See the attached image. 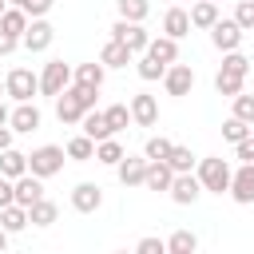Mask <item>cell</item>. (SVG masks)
<instances>
[{
  "label": "cell",
  "mask_w": 254,
  "mask_h": 254,
  "mask_svg": "<svg viewBox=\"0 0 254 254\" xmlns=\"http://www.w3.org/2000/svg\"><path fill=\"white\" fill-rule=\"evenodd\" d=\"M230 163L226 159H218V155H210V159H198V183H202V190H210V194H226L230 190Z\"/></svg>",
  "instance_id": "obj_1"
},
{
  "label": "cell",
  "mask_w": 254,
  "mask_h": 254,
  "mask_svg": "<svg viewBox=\"0 0 254 254\" xmlns=\"http://www.w3.org/2000/svg\"><path fill=\"white\" fill-rule=\"evenodd\" d=\"M64 147H56V143H44V147H36L32 155H28V171L32 175H40V179H52L56 171H64Z\"/></svg>",
  "instance_id": "obj_2"
},
{
  "label": "cell",
  "mask_w": 254,
  "mask_h": 254,
  "mask_svg": "<svg viewBox=\"0 0 254 254\" xmlns=\"http://www.w3.org/2000/svg\"><path fill=\"white\" fill-rule=\"evenodd\" d=\"M111 40H119V44H127V48H131L135 56H143V52H147V44H151V36H147V28H143L139 20H123V16H119V20L111 24Z\"/></svg>",
  "instance_id": "obj_3"
},
{
  "label": "cell",
  "mask_w": 254,
  "mask_h": 254,
  "mask_svg": "<svg viewBox=\"0 0 254 254\" xmlns=\"http://www.w3.org/2000/svg\"><path fill=\"white\" fill-rule=\"evenodd\" d=\"M71 79H75V71H71L64 60H48V64H44V71H40V91L56 99V95H60Z\"/></svg>",
  "instance_id": "obj_4"
},
{
  "label": "cell",
  "mask_w": 254,
  "mask_h": 254,
  "mask_svg": "<svg viewBox=\"0 0 254 254\" xmlns=\"http://www.w3.org/2000/svg\"><path fill=\"white\" fill-rule=\"evenodd\" d=\"M4 91H8L16 103H28V99L40 91V75H32L28 67H12L8 79H4Z\"/></svg>",
  "instance_id": "obj_5"
},
{
  "label": "cell",
  "mask_w": 254,
  "mask_h": 254,
  "mask_svg": "<svg viewBox=\"0 0 254 254\" xmlns=\"http://www.w3.org/2000/svg\"><path fill=\"white\" fill-rule=\"evenodd\" d=\"M56 115H60V123H79V119L87 115V103L79 99L75 83H67V87L56 95Z\"/></svg>",
  "instance_id": "obj_6"
},
{
  "label": "cell",
  "mask_w": 254,
  "mask_h": 254,
  "mask_svg": "<svg viewBox=\"0 0 254 254\" xmlns=\"http://www.w3.org/2000/svg\"><path fill=\"white\" fill-rule=\"evenodd\" d=\"M71 206H75L79 214H95V210L103 206V187H99V183H75V187H71Z\"/></svg>",
  "instance_id": "obj_7"
},
{
  "label": "cell",
  "mask_w": 254,
  "mask_h": 254,
  "mask_svg": "<svg viewBox=\"0 0 254 254\" xmlns=\"http://www.w3.org/2000/svg\"><path fill=\"white\" fill-rule=\"evenodd\" d=\"M234 202H242V206H250L254 202V163H242L234 175H230V190H226Z\"/></svg>",
  "instance_id": "obj_8"
},
{
  "label": "cell",
  "mask_w": 254,
  "mask_h": 254,
  "mask_svg": "<svg viewBox=\"0 0 254 254\" xmlns=\"http://www.w3.org/2000/svg\"><path fill=\"white\" fill-rule=\"evenodd\" d=\"M52 40H56V28H52L44 16H36V20L28 24V32H24V40H20V44H24L28 52H48V48H52Z\"/></svg>",
  "instance_id": "obj_9"
},
{
  "label": "cell",
  "mask_w": 254,
  "mask_h": 254,
  "mask_svg": "<svg viewBox=\"0 0 254 254\" xmlns=\"http://www.w3.org/2000/svg\"><path fill=\"white\" fill-rule=\"evenodd\" d=\"M242 36H246V32L238 28V20H214V28H210V40H214L218 52H238Z\"/></svg>",
  "instance_id": "obj_10"
},
{
  "label": "cell",
  "mask_w": 254,
  "mask_h": 254,
  "mask_svg": "<svg viewBox=\"0 0 254 254\" xmlns=\"http://www.w3.org/2000/svg\"><path fill=\"white\" fill-rule=\"evenodd\" d=\"M163 87H167V95H190V87H194V67H190V64H171L167 75H163Z\"/></svg>",
  "instance_id": "obj_11"
},
{
  "label": "cell",
  "mask_w": 254,
  "mask_h": 254,
  "mask_svg": "<svg viewBox=\"0 0 254 254\" xmlns=\"http://www.w3.org/2000/svg\"><path fill=\"white\" fill-rule=\"evenodd\" d=\"M179 206H190L198 194H202V183H198V175H190V171H179L175 175V183H171V190H167Z\"/></svg>",
  "instance_id": "obj_12"
},
{
  "label": "cell",
  "mask_w": 254,
  "mask_h": 254,
  "mask_svg": "<svg viewBox=\"0 0 254 254\" xmlns=\"http://www.w3.org/2000/svg\"><path fill=\"white\" fill-rule=\"evenodd\" d=\"M12 131H20V135H32V131H40V123H44V115H40V107L28 99V103H16L12 107Z\"/></svg>",
  "instance_id": "obj_13"
},
{
  "label": "cell",
  "mask_w": 254,
  "mask_h": 254,
  "mask_svg": "<svg viewBox=\"0 0 254 254\" xmlns=\"http://www.w3.org/2000/svg\"><path fill=\"white\" fill-rule=\"evenodd\" d=\"M147 163H151L147 155H123L119 167H115V171H119V183H123V187H143V179H147Z\"/></svg>",
  "instance_id": "obj_14"
},
{
  "label": "cell",
  "mask_w": 254,
  "mask_h": 254,
  "mask_svg": "<svg viewBox=\"0 0 254 254\" xmlns=\"http://www.w3.org/2000/svg\"><path fill=\"white\" fill-rule=\"evenodd\" d=\"M131 123H139V127H155V123H159V103H155V95H147V91L131 95Z\"/></svg>",
  "instance_id": "obj_15"
},
{
  "label": "cell",
  "mask_w": 254,
  "mask_h": 254,
  "mask_svg": "<svg viewBox=\"0 0 254 254\" xmlns=\"http://www.w3.org/2000/svg\"><path fill=\"white\" fill-rule=\"evenodd\" d=\"M171 183H175L171 163H167V159H151V163H147V179H143V187H147V190H171Z\"/></svg>",
  "instance_id": "obj_16"
},
{
  "label": "cell",
  "mask_w": 254,
  "mask_h": 254,
  "mask_svg": "<svg viewBox=\"0 0 254 254\" xmlns=\"http://www.w3.org/2000/svg\"><path fill=\"white\" fill-rule=\"evenodd\" d=\"M12 183H16V202H20V206H32L36 198H44V179H40V175L28 171V175H20V179H12Z\"/></svg>",
  "instance_id": "obj_17"
},
{
  "label": "cell",
  "mask_w": 254,
  "mask_h": 254,
  "mask_svg": "<svg viewBox=\"0 0 254 254\" xmlns=\"http://www.w3.org/2000/svg\"><path fill=\"white\" fill-rule=\"evenodd\" d=\"M131 60H135V52H131L127 44H119V40H107L103 52H99V64H103V67H127Z\"/></svg>",
  "instance_id": "obj_18"
},
{
  "label": "cell",
  "mask_w": 254,
  "mask_h": 254,
  "mask_svg": "<svg viewBox=\"0 0 254 254\" xmlns=\"http://www.w3.org/2000/svg\"><path fill=\"white\" fill-rule=\"evenodd\" d=\"M79 127H83V135H91L95 143H99V139H111V135H115V131H111V123H107V111H95V107H91V111H87V115L79 119Z\"/></svg>",
  "instance_id": "obj_19"
},
{
  "label": "cell",
  "mask_w": 254,
  "mask_h": 254,
  "mask_svg": "<svg viewBox=\"0 0 254 254\" xmlns=\"http://www.w3.org/2000/svg\"><path fill=\"white\" fill-rule=\"evenodd\" d=\"M163 32L175 36V40H183V36L190 32V12H187V8H167V16H163Z\"/></svg>",
  "instance_id": "obj_20"
},
{
  "label": "cell",
  "mask_w": 254,
  "mask_h": 254,
  "mask_svg": "<svg viewBox=\"0 0 254 254\" xmlns=\"http://www.w3.org/2000/svg\"><path fill=\"white\" fill-rule=\"evenodd\" d=\"M0 175H8V179L28 175V155H24V151H16V147L0 151Z\"/></svg>",
  "instance_id": "obj_21"
},
{
  "label": "cell",
  "mask_w": 254,
  "mask_h": 254,
  "mask_svg": "<svg viewBox=\"0 0 254 254\" xmlns=\"http://www.w3.org/2000/svg\"><path fill=\"white\" fill-rule=\"evenodd\" d=\"M28 222H32V218H28V206H20V202H8V206L0 210V226H4L8 234H20Z\"/></svg>",
  "instance_id": "obj_22"
},
{
  "label": "cell",
  "mask_w": 254,
  "mask_h": 254,
  "mask_svg": "<svg viewBox=\"0 0 254 254\" xmlns=\"http://www.w3.org/2000/svg\"><path fill=\"white\" fill-rule=\"evenodd\" d=\"M147 52H151L155 60H163V64H175V60H179V40L163 32V36H155V40L147 44Z\"/></svg>",
  "instance_id": "obj_23"
},
{
  "label": "cell",
  "mask_w": 254,
  "mask_h": 254,
  "mask_svg": "<svg viewBox=\"0 0 254 254\" xmlns=\"http://www.w3.org/2000/svg\"><path fill=\"white\" fill-rule=\"evenodd\" d=\"M214 20H218L214 0H194L190 4V28H214Z\"/></svg>",
  "instance_id": "obj_24"
},
{
  "label": "cell",
  "mask_w": 254,
  "mask_h": 254,
  "mask_svg": "<svg viewBox=\"0 0 254 254\" xmlns=\"http://www.w3.org/2000/svg\"><path fill=\"white\" fill-rule=\"evenodd\" d=\"M0 32H8V36H16V40H24V32H28V12L8 4V12L0 16Z\"/></svg>",
  "instance_id": "obj_25"
},
{
  "label": "cell",
  "mask_w": 254,
  "mask_h": 254,
  "mask_svg": "<svg viewBox=\"0 0 254 254\" xmlns=\"http://www.w3.org/2000/svg\"><path fill=\"white\" fill-rule=\"evenodd\" d=\"M67 159H75V163H91L95 159V139L91 135H75V139H67Z\"/></svg>",
  "instance_id": "obj_26"
},
{
  "label": "cell",
  "mask_w": 254,
  "mask_h": 254,
  "mask_svg": "<svg viewBox=\"0 0 254 254\" xmlns=\"http://www.w3.org/2000/svg\"><path fill=\"white\" fill-rule=\"evenodd\" d=\"M123 155H127V151H123V143H115V135L95 143V163H103V167H119Z\"/></svg>",
  "instance_id": "obj_27"
},
{
  "label": "cell",
  "mask_w": 254,
  "mask_h": 254,
  "mask_svg": "<svg viewBox=\"0 0 254 254\" xmlns=\"http://www.w3.org/2000/svg\"><path fill=\"white\" fill-rule=\"evenodd\" d=\"M167 67H171V64H163V60H155L151 52H143V56H139V64H135V71H139V79H147V83H151V79H163V75H167Z\"/></svg>",
  "instance_id": "obj_28"
},
{
  "label": "cell",
  "mask_w": 254,
  "mask_h": 254,
  "mask_svg": "<svg viewBox=\"0 0 254 254\" xmlns=\"http://www.w3.org/2000/svg\"><path fill=\"white\" fill-rule=\"evenodd\" d=\"M56 214H60V210H56V202H52V198H36V202L28 206L32 226H52V222H56Z\"/></svg>",
  "instance_id": "obj_29"
},
{
  "label": "cell",
  "mask_w": 254,
  "mask_h": 254,
  "mask_svg": "<svg viewBox=\"0 0 254 254\" xmlns=\"http://www.w3.org/2000/svg\"><path fill=\"white\" fill-rule=\"evenodd\" d=\"M242 83H246V75H234V71H218V75H214V91L226 95V99H234V95L242 91Z\"/></svg>",
  "instance_id": "obj_30"
},
{
  "label": "cell",
  "mask_w": 254,
  "mask_h": 254,
  "mask_svg": "<svg viewBox=\"0 0 254 254\" xmlns=\"http://www.w3.org/2000/svg\"><path fill=\"white\" fill-rule=\"evenodd\" d=\"M103 71H107V67H103L99 60H95V64H79V67H75V83H87V87H103Z\"/></svg>",
  "instance_id": "obj_31"
},
{
  "label": "cell",
  "mask_w": 254,
  "mask_h": 254,
  "mask_svg": "<svg viewBox=\"0 0 254 254\" xmlns=\"http://www.w3.org/2000/svg\"><path fill=\"white\" fill-rule=\"evenodd\" d=\"M167 250H171V254H194V250H198V238H194L190 230H175V234L167 238Z\"/></svg>",
  "instance_id": "obj_32"
},
{
  "label": "cell",
  "mask_w": 254,
  "mask_h": 254,
  "mask_svg": "<svg viewBox=\"0 0 254 254\" xmlns=\"http://www.w3.org/2000/svg\"><path fill=\"white\" fill-rule=\"evenodd\" d=\"M115 8H119V16L123 20H147V12H151V4L147 0H115Z\"/></svg>",
  "instance_id": "obj_33"
},
{
  "label": "cell",
  "mask_w": 254,
  "mask_h": 254,
  "mask_svg": "<svg viewBox=\"0 0 254 254\" xmlns=\"http://www.w3.org/2000/svg\"><path fill=\"white\" fill-rule=\"evenodd\" d=\"M246 135H250V123H246V119H238V115H230V119L222 123V139H226V143H242Z\"/></svg>",
  "instance_id": "obj_34"
},
{
  "label": "cell",
  "mask_w": 254,
  "mask_h": 254,
  "mask_svg": "<svg viewBox=\"0 0 254 254\" xmlns=\"http://www.w3.org/2000/svg\"><path fill=\"white\" fill-rule=\"evenodd\" d=\"M167 163H171V171L179 175V171H190V167H194V155H190V147H179V143H175L171 155H167Z\"/></svg>",
  "instance_id": "obj_35"
},
{
  "label": "cell",
  "mask_w": 254,
  "mask_h": 254,
  "mask_svg": "<svg viewBox=\"0 0 254 254\" xmlns=\"http://www.w3.org/2000/svg\"><path fill=\"white\" fill-rule=\"evenodd\" d=\"M107 123H111V131H123V127L131 123V107H127V103H111V107H107Z\"/></svg>",
  "instance_id": "obj_36"
},
{
  "label": "cell",
  "mask_w": 254,
  "mask_h": 254,
  "mask_svg": "<svg viewBox=\"0 0 254 254\" xmlns=\"http://www.w3.org/2000/svg\"><path fill=\"white\" fill-rule=\"evenodd\" d=\"M222 71H234V75H246V71H250V60H246L242 52H226V56H222Z\"/></svg>",
  "instance_id": "obj_37"
},
{
  "label": "cell",
  "mask_w": 254,
  "mask_h": 254,
  "mask_svg": "<svg viewBox=\"0 0 254 254\" xmlns=\"http://www.w3.org/2000/svg\"><path fill=\"white\" fill-rule=\"evenodd\" d=\"M171 147H175L171 139H163V135H155V139H147V147H143V155H147V159H167V155H171Z\"/></svg>",
  "instance_id": "obj_38"
},
{
  "label": "cell",
  "mask_w": 254,
  "mask_h": 254,
  "mask_svg": "<svg viewBox=\"0 0 254 254\" xmlns=\"http://www.w3.org/2000/svg\"><path fill=\"white\" fill-rule=\"evenodd\" d=\"M234 20H238V28H242V32H254V0H238Z\"/></svg>",
  "instance_id": "obj_39"
},
{
  "label": "cell",
  "mask_w": 254,
  "mask_h": 254,
  "mask_svg": "<svg viewBox=\"0 0 254 254\" xmlns=\"http://www.w3.org/2000/svg\"><path fill=\"white\" fill-rule=\"evenodd\" d=\"M234 115L254 127V95H242V91H238V95H234Z\"/></svg>",
  "instance_id": "obj_40"
},
{
  "label": "cell",
  "mask_w": 254,
  "mask_h": 254,
  "mask_svg": "<svg viewBox=\"0 0 254 254\" xmlns=\"http://www.w3.org/2000/svg\"><path fill=\"white\" fill-rule=\"evenodd\" d=\"M52 4H56V0H24V12L36 20V16H48V12H52Z\"/></svg>",
  "instance_id": "obj_41"
},
{
  "label": "cell",
  "mask_w": 254,
  "mask_h": 254,
  "mask_svg": "<svg viewBox=\"0 0 254 254\" xmlns=\"http://www.w3.org/2000/svg\"><path fill=\"white\" fill-rule=\"evenodd\" d=\"M8 202H16V183H12L8 175H0V210H4Z\"/></svg>",
  "instance_id": "obj_42"
},
{
  "label": "cell",
  "mask_w": 254,
  "mask_h": 254,
  "mask_svg": "<svg viewBox=\"0 0 254 254\" xmlns=\"http://www.w3.org/2000/svg\"><path fill=\"white\" fill-rule=\"evenodd\" d=\"M139 254H163L167 250V242L163 238H139V246H135Z\"/></svg>",
  "instance_id": "obj_43"
},
{
  "label": "cell",
  "mask_w": 254,
  "mask_h": 254,
  "mask_svg": "<svg viewBox=\"0 0 254 254\" xmlns=\"http://www.w3.org/2000/svg\"><path fill=\"white\" fill-rule=\"evenodd\" d=\"M234 147H238V159H242V163H254V131H250L242 143H234Z\"/></svg>",
  "instance_id": "obj_44"
},
{
  "label": "cell",
  "mask_w": 254,
  "mask_h": 254,
  "mask_svg": "<svg viewBox=\"0 0 254 254\" xmlns=\"http://www.w3.org/2000/svg\"><path fill=\"white\" fill-rule=\"evenodd\" d=\"M16 44H20L16 36H8V32H0V56H12V52H16Z\"/></svg>",
  "instance_id": "obj_45"
},
{
  "label": "cell",
  "mask_w": 254,
  "mask_h": 254,
  "mask_svg": "<svg viewBox=\"0 0 254 254\" xmlns=\"http://www.w3.org/2000/svg\"><path fill=\"white\" fill-rule=\"evenodd\" d=\"M12 147V123H0V151Z\"/></svg>",
  "instance_id": "obj_46"
},
{
  "label": "cell",
  "mask_w": 254,
  "mask_h": 254,
  "mask_svg": "<svg viewBox=\"0 0 254 254\" xmlns=\"http://www.w3.org/2000/svg\"><path fill=\"white\" fill-rule=\"evenodd\" d=\"M4 250H8V230L0 226V254H4Z\"/></svg>",
  "instance_id": "obj_47"
},
{
  "label": "cell",
  "mask_w": 254,
  "mask_h": 254,
  "mask_svg": "<svg viewBox=\"0 0 254 254\" xmlns=\"http://www.w3.org/2000/svg\"><path fill=\"white\" fill-rule=\"evenodd\" d=\"M8 119H12V111H8L4 103H0V123H8Z\"/></svg>",
  "instance_id": "obj_48"
},
{
  "label": "cell",
  "mask_w": 254,
  "mask_h": 254,
  "mask_svg": "<svg viewBox=\"0 0 254 254\" xmlns=\"http://www.w3.org/2000/svg\"><path fill=\"white\" fill-rule=\"evenodd\" d=\"M8 4H12V8H24V0H8Z\"/></svg>",
  "instance_id": "obj_49"
},
{
  "label": "cell",
  "mask_w": 254,
  "mask_h": 254,
  "mask_svg": "<svg viewBox=\"0 0 254 254\" xmlns=\"http://www.w3.org/2000/svg\"><path fill=\"white\" fill-rule=\"evenodd\" d=\"M4 12H8V0H0V16H4Z\"/></svg>",
  "instance_id": "obj_50"
},
{
  "label": "cell",
  "mask_w": 254,
  "mask_h": 254,
  "mask_svg": "<svg viewBox=\"0 0 254 254\" xmlns=\"http://www.w3.org/2000/svg\"><path fill=\"white\" fill-rule=\"evenodd\" d=\"M0 95H8V91H4V87H0Z\"/></svg>",
  "instance_id": "obj_51"
},
{
  "label": "cell",
  "mask_w": 254,
  "mask_h": 254,
  "mask_svg": "<svg viewBox=\"0 0 254 254\" xmlns=\"http://www.w3.org/2000/svg\"><path fill=\"white\" fill-rule=\"evenodd\" d=\"M214 4H218V0H214Z\"/></svg>",
  "instance_id": "obj_52"
}]
</instances>
